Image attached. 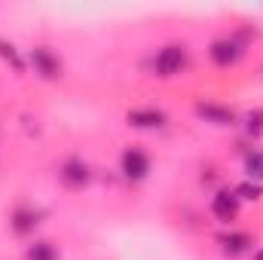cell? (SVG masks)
I'll use <instances>...</instances> for the list:
<instances>
[{"mask_svg":"<svg viewBox=\"0 0 263 260\" xmlns=\"http://www.w3.org/2000/svg\"><path fill=\"white\" fill-rule=\"evenodd\" d=\"M187 67V46L184 43H168L156 52L153 59V70L156 77H178Z\"/></svg>","mask_w":263,"mask_h":260,"instance_id":"cell-1","label":"cell"},{"mask_svg":"<svg viewBox=\"0 0 263 260\" xmlns=\"http://www.w3.org/2000/svg\"><path fill=\"white\" fill-rule=\"evenodd\" d=\"M208 55L217 67H233L242 55H245V43L239 37H217L211 46H208Z\"/></svg>","mask_w":263,"mask_h":260,"instance_id":"cell-2","label":"cell"},{"mask_svg":"<svg viewBox=\"0 0 263 260\" xmlns=\"http://www.w3.org/2000/svg\"><path fill=\"white\" fill-rule=\"evenodd\" d=\"M28 62L34 67V73L43 77V80H59V77H62V59H59L49 46H34V49L28 52Z\"/></svg>","mask_w":263,"mask_h":260,"instance_id":"cell-3","label":"cell"},{"mask_svg":"<svg viewBox=\"0 0 263 260\" xmlns=\"http://www.w3.org/2000/svg\"><path fill=\"white\" fill-rule=\"evenodd\" d=\"M120 172L126 181H144L150 175V156L141 147H126L120 156Z\"/></svg>","mask_w":263,"mask_h":260,"instance_id":"cell-4","label":"cell"},{"mask_svg":"<svg viewBox=\"0 0 263 260\" xmlns=\"http://www.w3.org/2000/svg\"><path fill=\"white\" fill-rule=\"evenodd\" d=\"M89 178H92V172H89V165L80 156H70V159H65L59 165V181L65 184L67 190H83L89 184Z\"/></svg>","mask_w":263,"mask_h":260,"instance_id":"cell-5","label":"cell"},{"mask_svg":"<svg viewBox=\"0 0 263 260\" xmlns=\"http://www.w3.org/2000/svg\"><path fill=\"white\" fill-rule=\"evenodd\" d=\"M193 114H196L199 120L211 123V126H220V129H227V126H236V114H233L227 104H214V101H196V104H193Z\"/></svg>","mask_w":263,"mask_h":260,"instance_id":"cell-6","label":"cell"},{"mask_svg":"<svg viewBox=\"0 0 263 260\" xmlns=\"http://www.w3.org/2000/svg\"><path fill=\"white\" fill-rule=\"evenodd\" d=\"M239 205H242V199L236 196V190H217L211 196V214L220 224H233L239 217Z\"/></svg>","mask_w":263,"mask_h":260,"instance_id":"cell-7","label":"cell"},{"mask_svg":"<svg viewBox=\"0 0 263 260\" xmlns=\"http://www.w3.org/2000/svg\"><path fill=\"white\" fill-rule=\"evenodd\" d=\"M217 245H220V254H223V257L236 260V257H242V254L251 251L254 239H251L248 233H223V236H217Z\"/></svg>","mask_w":263,"mask_h":260,"instance_id":"cell-8","label":"cell"},{"mask_svg":"<svg viewBox=\"0 0 263 260\" xmlns=\"http://www.w3.org/2000/svg\"><path fill=\"white\" fill-rule=\"evenodd\" d=\"M126 123L132 129H162L165 126V114L156 107H135L126 114Z\"/></svg>","mask_w":263,"mask_h":260,"instance_id":"cell-9","label":"cell"},{"mask_svg":"<svg viewBox=\"0 0 263 260\" xmlns=\"http://www.w3.org/2000/svg\"><path fill=\"white\" fill-rule=\"evenodd\" d=\"M37 224H40V214H37L31 205H18V208L9 214V227H12L15 236H31V233L37 230Z\"/></svg>","mask_w":263,"mask_h":260,"instance_id":"cell-10","label":"cell"},{"mask_svg":"<svg viewBox=\"0 0 263 260\" xmlns=\"http://www.w3.org/2000/svg\"><path fill=\"white\" fill-rule=\"evenodd\" d=\"M25 260H59V248L52 242H46V239H37V242L28 245Z\"/></svg>","mask_w":263,"mask_h":260,"instance_id":"cell-11","label":"cell"},{"mask_svg":"<svg viewBox=\"0 0 263 260\" xmlns=\"http://www.w3.org/2000/svg\"><path fill=\"white\" fill-rule=\"evenodd\" d=\"M0 59H3L6 65L12 67L15 73H25V59L18 55L15 43H9V40H3V37H0Z\"/></svg>","mask_w":263,"mask_h":260,"instance_id":"cell-12","label":"cell"},{"mask_svg":"<svg viewBox=\"0 0 263 260\" xmlns=\"http://www.w3.org/2000/svg\"><path fill=\"white\" fill-rule=\"evenodd\" d=\"M242 126H245V135L251 138H260L263 135V107H254L242 117Z\"/></svg>","mask_w":263,"mask_h":260,"instance_id":"cell-13","label":"cell"},{"mask_svg":"<svg viewBox=\"0 0 263 260\" xmlns=\"http://www.w3.org/2000/svg\"><path fill=\"white\" fill-rule=\"evenodd\" d=\"M245 175H248V181H263V150H254V153H248L245 156Z\"/></svg>","mask_w":263,"mask_h":260,"instance_id":"cell-14","label":"cell"},{"mask_svg":"<svg viewBox=\"0 0 263 260\" xmlns=\"http://www.w3.org/2000/svg\"><path fill=\"white\" fill-rule=\"evenodd\" d=\"M236 196L245 199V202H257V199L263 196V187L257 184V181H242V184L236 187Z\"/></svg>","mask_w":263,"mask_h":260,"instance_id":"cell-15","label":"cell"},{"mask_svg":"<svg viewBox=\"0 0 263 260\" xmlns=\"http://www.w3.org/2000/svg\"><path fill=\"white\" fill-rule=\"evenodd\" d=\"M254 260H263V248H260V251H257V254H254Z\"/></svg>","mask_w":263,"mask_h":260,"instance_id":"cell-16","label":"cell"}]
</instances>
